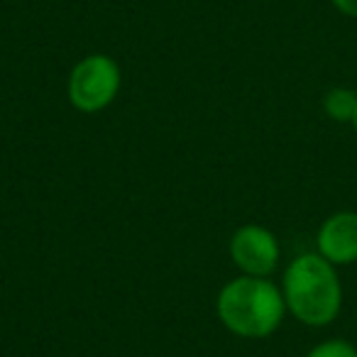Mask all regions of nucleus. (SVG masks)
Wrapping results in <instances>:
<instances>
[{
	"label": "nucleus",
	"instance_id": "nucleus-2",
	"mask_svg": "<svg viewBox=\"0 0 357 357\" xmlns=\"http://www.w3.org/2000/svg\"><path fill=\"white\" fill-rule=\"evenodd\" d=\"M215 313L233 335L245 340H264L284 323L287 303L282 287L269 277H240L223 284L215 298Z\"/></svg>",
	"mask_w": 357,
	"mask_h": 357
},
{
	"label": "nucleus",
	"instance_id": "nucleus-8",
	"mask_svg": "<svg viewBox=\"0 0 357 357\" xmlns=\"http://www.w3.org/2000/svg\"><path fill=\"white\" fill-rule=\"evenodd\" d=\"M331 6L335 8L340 15L357 20V0H331Z\"/></svg>",
	"mask_w": 357,
	"mask_h": 357
},
{
	"label": "nucleus",
	"instance_id": "nucleus-9",
	"mask_svg": "<svg viewBox=\"0 0 357 357\" xmlns=\"http://www.w3.org/2000/svg\"><path fill=\"white\" fill-rule=\"evenodd\" d=\"M350 128L355 130V135H357V113H355V118H352V123H350Z\"/></svg>",
	"mask_w": 357,
	"mask_h": 357
},
{
	"label": "nucleus",
	"instance_id": "nucleus-7",
	"mask_svg": "<svg viewBox=\"0 0 357 357\" xmlns=\"http://www.w3.org/2000/svg\"><path fill=\"white\" fill-rule=\"evenodd\" d=\"M303 357H357V347L345 337H328L316 342Z\"/></svg>",
	"mask_w": 357,
	"mask_h": 357
},
{
	"label": "nucleus",
	"instance_id": "nucleus-5",
	"mask_svg": "<svg viewBox=\"0 0 357 357\" xmlns=\"http://www.w3.org/2000/svg\"><path fill=\"white\" fill-rule=\"evenodd\" d=\"M316 252L337 269L357 262V211H335L318 225Z\"/></svg>",
	"mask_w": 357,
	"mask_h": 357
},
{
	"label": "nucleus",
	"instance_id": "nucleus-1",
	"mask_svg": "<svg viewBox=\"0 0 357 357\" xmlns=\"http://www.w3.org/2000/svg\"><path fill=\"white\" fill-rule=\"evenodd\" d=\"M287 313L308 328H326L337 321L345 301L337 267L321 255L301 252L287 264L282 277Z\"/></svg>",
	"mask_w": 357,
	"mask_h": 357
},
{
	"label": "nucleus",
	"instance_id": "nucleus-3",
	"mask_svg": "<svg viewBox=\"0 0 357 357\" xmlns=\"http://www.w3.org/2000/svg\"><path fill=\"white\" fill-rule=\"evenodd\" d=\"M123 71L108 54H89L76 61L66 81V98L79 113H100L120 93Z\"/></svg>",
	"mask_w": 357,
	"mask_h": 357
},
{
	"label": "nucleus",
	"instance_id": "nucleus-6",
	"mask_svg": "<svg viewBox=\"0 0 357 357\" xmlns=\"http://www.w3.org/2000/svg\"><path fill=\"white\" fill-rule=\"evenodd\" d=\"M321 108L333 123L350 125L357 113V91L347 89V86H333L323 93Z\"/></svg>",
	"mask_w": 357,
	"mask_h": 357
},
{
	"label": "nucleus",
	"instance_id": "nucleus-4",
	"mask_svg": "<svg viewBox=\"0 0 357 357\" xmlns=\"http://www.w3.org/2000/svg\"><path fill=\"white\" fill-rule=\"evenodd\" d=\"M230 259L245 277H272L282 262V245L264 225H240L230 238Z\"/></svg>",
	"mask_w": 357,
	"mask_h": 357
}]
</instances>
